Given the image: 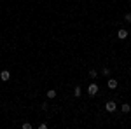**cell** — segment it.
Segmentation results:
<instances>
[{
	"mask_svg": "<svg viewBox=\"0 0 131 129\" xmlns=\"http://www.w3.org/2000/svg\"><path fill=\"white\" fill-rule=\"evenodd\" d=\"M96 92H98V86H96V84H91L89 87H88V94H89V96H94Z\"/></svg>",
	"mask_w": 131,
	"mask_h": 129,
	"instance_id": "cell-1",
	"label": "cell"
},
{
	"mask_svg": "<svg viewBox=\"0 0 131 129\" xmlns=\"http://www.w3.org/2000/svg\"><path fill=\"white\" fill-rule=\"evenodd\" d=\"M9 79H10V73L7 72V70H2V72H0V80H4V82H7Z\"/></svg>",
	"mask_w": 131,
	"mask_h": 129,
	"instance_id": "cell-2",
	"label": "cell"
},
{
	"mask_svg": "<svg viewBox=\"0 0 131 129\" xmlns=\"http://www.w3.org/2000/svg\"><path fill=\"white\" fill-rule=\"evenodd\" d=\"M105 108L108 110V112H115V108H117V105H115L114 101H108V103L105 105Z\"/></svg>",
	"mask_w": 131,
	"mask_h": 129,
	"instance_id": "cell-3",
	"label": "cell"
},
{
	"mask_svg": "<svg viewBox=\"0 0 131 129\" xmlns=\"http://www.w3.org/2000/svg\"><path fill=\"white\" fill-rule=\"evenodd\" d=\"M107 86H108L110 89H115V87H117V80H115V79H110L108 82H107Z\"/></svg>",
	"mask_w": 131,
	"mask_h": 129,
	"instance_id": "cell-4",
	"label": "cell"
},
{
	"mask_svg": "<svg viewBox=\"0 0 131 129\" xmlns=\"http://www.w3.org/2000/svg\"><path fill=\"white\" fill-rule=\"evenodd\" d=\"M117 37H119V39H126V37H128V31L126 30H119L117 31Z\"/></svg>",
	"mask_w": 131,
	"mask_h": 129,
	"instance_id": "cell-5",
	"label": "cell"
},
{
	"mask_svg": "<svg viewBox=\"0 0 131 129\" xmlns=\"http://www.w3.org/2000/svg\"><path fill=\"white\" fill-rule=\"evenodd\" d=\"M121 110H122V112H124V113H128V112H129V110H131V107H129V105H128V103H122Z\"/></svg>",
	"mask_w": 131,
	"mask_h": 129,
	"instance_id": "cell-6",
	"label": "cell"
},
{
	"mask_svg": "<svg viewBox=\"0 0 131 129\" xmlns=\"http://www.w3.org/2000/svg\"><path fill=\"white\" fill-rule=\"evenodd\" d=\"M73 94H75V96L79 98V96H81V94H82V87H79V86H77V87L73 89Z\"/></svg>",
	"mask_w": 131,
	"mask_h": 129,
	"instance_id": "cell-7",
	"label": "cell"
},
{
	"mask_svg": "<svg viewBox=\"0 0 131 129\" xmlns=\"http://www.w3.org/2000/svg\"><path fill=\"white\" fill-rule=\"evenodd\" d=\"M47 98H56V91L49 89V91H47Z\"/></svg>",
	"mask_w": 131,
	"mask_h": 129,
	"instance_id": "cell-8",
	"label": "cell"
},
{
	"mask_svg": "<svg viewBox=\"0 0 131 129\" xmlns=\"http://www.w3.org/2000/svg\"><path fill=\"white\" fill-rule=\"evenodd\" d=\"M89 77L91 79H96V77H98V72H96V70H89Z\"/></svg>",
	"mask_w": 131,
	"mask_h": 129,
	"instance_id": "cell-9",
	"label": "cell"
},
{
	"mask_svg": "<svg viewBox=\"0 0 131 129\" xmlns=\"http://www.w3.org/2000/svg\"><path fill=\"white\" fill-rule=\"evenodd\" d=\"M124 21H126V23H131V14H126V16H124Z\"/></svg>",
	"mask_w": 131,
	"mask_h": 129,
	"instance_id": "cell-10",
	"label": "cell"
},
{
	"mask_svg": "<svg viewBox=\"0 0 131 129\" xmlns=\"http://www.w3.org/2000/svg\"><path fill=\"white\" fill-rule=\"evenodd\" d=\"M101 73H103V75H108V73H110V70H108V68H107V66H105V68L101 70Z\"/></svg>",
	"mask_w": 131,
	"mask_h": 129,
	"instance_id": "cell-11",
	"label": "cell"
},
{
	"mask_svg": "<svg viewBox=\"0 0 131 129\" xmlns=\"http://www.w3.org/2000/svg\"><path fill=\"white\" fill-rule=\"evenodd\" d=\"M30 127H31V126L28 124V122H25V124H23V129H30Z\"/></svg>",
	"mask_w": 131,
	"mask_h": 129,
	"instance_id": "cell-12",
	"label": "cell"
}]
</instances>
